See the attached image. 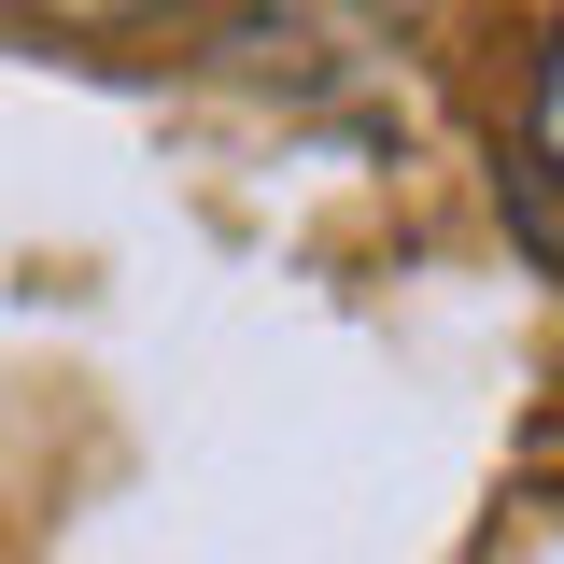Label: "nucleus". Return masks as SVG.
<instances>
[{"label":"nucleus","mask_w":564,"mask_h":564,"mask_svg":"<svg viewBox=\"0 0 564 564\" xmlns=\"http://www.w3.org/2000/svg\"><path fill=\"white\" fill-rule=\"evenodd\" d=\"M0 14L57 29V43H155V29H184L198 0H0Z\"/></svg>","instance_id":"nucleus-1"},{"label":"nucleus","mask_w":564,"mask_h":564,"mask_svg":"<svg viewBox=\"0 0 564 564\" xmlns=\"http://www.w3.org/2000/svg\"><path fill=\"white\" fill-rule=\"evenodd\" d=\"M536 184H564V29H551V70H536Z\"/></svg>","instance_id":"nucleus-2"}]
</instances>
